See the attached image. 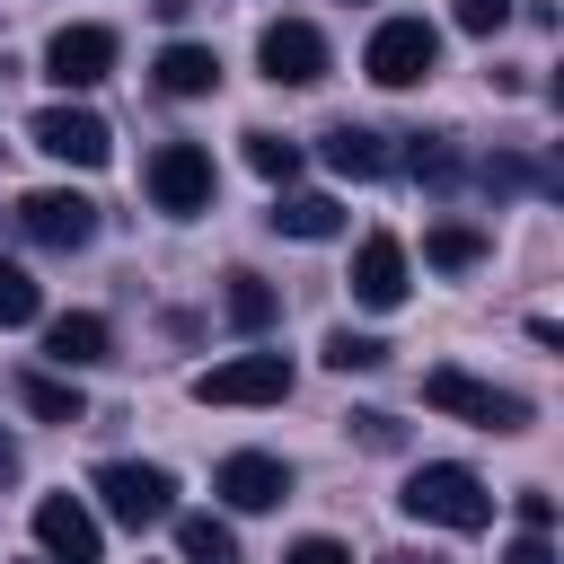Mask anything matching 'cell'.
<instances>
[{"mask_svg":"<svg viewBox=\"0 0 564 564\" xmlns=\"http://www.w3.org/2000/svg\"><path fill=\"white\" fill-rule=\"evenodd\" d=\"M397 502H405V520H423V529H494V494H485V476L458 467V458L414 467Z\"/></svg>","mask_w":564,"mask_h":564,"instance_id":"1","label":"cell"},{"mask_svg":"<svg viewBox=\"0 0 564 564\" xmlns=\"http://www.w3.org/2000/svg\"><path fill=\"white\" fill-rule=\"evenodd\" d=\"M423 405H432V414H458V423H476V432H529V397L485 388V379H467V370H423Z\"/></svg>","mask_w":564,"mask_h":564,"instance_id":"2","label":"cell"},{"mask_svg":"<svg viewBox=\"0 0 564 564\" xmlns=\"http://www.w3.org/2000/svg\"><path fill=\"white\" fill-rule=\"evenodd\" d=\"M97 502H106V520H123V529H159L167 502H176V476L150 467V458H106V467H97Z\"/></svg>","mask_w":564,"mask_h":564,"instance_id":"3","label":"cell"},{"mask_svg":"<svg viewBox=\"0 0 564 564\" xmlns=\"http://www.w3.org/2000/svg\"><path fill=\"white\" fill-rule=\"evenodd\" d=\"M432 62H441V35L423 18H379V35L361 44V70L379 88H414V79H432Z\"/></svg>","mask_w":564,"mask_h":564,"instance_id":"4","label":"cell"},{"mask_svg":"<svg viewBox=\"0 0 564 564\" xmlns=\"http://www.w3.org/2000/svg\"><path fill=\"white\" fill-rule=\"evenodd\" d=\"M203 405H282L291 397V361L282 352H238V361H212L194 379Z\"/></svg>","mask_w":564,"mask_h":564,"instance_id":"5","label":"cell"},{"mask_svg":"<svg viewBox=\"0 0 564 564\" xmlns=\"http://www.w3.org/2000/svg\"><path fill=\"white\" fill-rule=\"evenodd\" d=\"M150 203L159 212H176V220H194V212H212V150L203 141H167L159 159H150Z\"/></svg>","mask_w":564,"mask_h":564,"instance_id":"6","label":"cell"},{"mask_svg":"<svg viewBox=\"0 0 564 564\" xmlns=\"http://www.w3.org/2000/svg\"><path fill=\"white\" fill-rule=\"evenodd\" d=\"M256 62H264L273 88H317V79H326V35H317L308 18H282V26L256 35Z\"/></svg>","mask_w":564,"mask_h":564,"instance_id":"7","label":"cell"},{"mask_svg":"<svg viewBox=\"0 0 564 564\" xmlns=\"http://www.w3.org/2000/svg\"><path fill=\"white\" fill-rule=\"evenodd\" d=\"M35 150L62 159V167H106V159H115V132H106V115H88V106H44V115H35Z\"/></svg>","mask_w":564,"mask_h":564,"instance_id":"8","label":"cell"},{"mask_svg":"<svg viewBox=\"0 0 564 564\" xmlns=\"http://www.w3.org/2000/svg\"><path fill=\"white\" fill-rule=\"evenodd\" d=\"M18 229H26L35 247H62V256H70V247H88V238H97V203H88V194H70V185H44V194H26V203H18Z\"/></svg>","mask_w":564,"mask_h":564,"instance_id":"9","label":"cell"},{"mask_svg":"<svg viewBox=\"0 0 564 564\" xmlns=\"http://www.w3.org/2000/svg\"><path fill=\"white\" fill-rule=\"evenodd\" d=\"M212 494H220L229 511H273V502L291 494V467H282V458H264V449H238V458H220V467H212Z\"/></svg>","mask_w":564,"mask_h":564,"instance_id":"10","label":"cell"},{"mask_svg":"<svg viewBox=\"0 0 564 564\" xmlns=\"http://www.w3.org/2000/svg\"><path fill=\"white\" fill-rule=\"evenodd\" d=\"M35 546L53 564H97V511L79 494H44L35 502Z\"/></svg>","mask_w":564,"mask_h":564,"instance_id":"11","label":"cell"},{"mask_svg":"<svg viewBox=\"0 0 564 564\" xmlns=\"http://www.w3.org/2000/svg\"><path fill=\"white\" fill-rule=\"evenodd\" d=\"M106 70H115V26H62L44 44V79H62V88H97Z\"/></svg>","mask_w":564,"mask_h":564,"instance_id":"12","label":"cell"},{"mask_svg":"<svg viewBox=\"0 0 564 564\" xmlns=\"http://www.w3.org/2000/svg\"><path fill=\"white\" fill-rule=\"evenodd\" d=\"M352 300H361V308H397V300H405V247H397L388 229L352 247Z\"/></svg>","mask_w":564,"mask_h":564,"instance_id":"13","label":"cell"},{"mask_svg":"<svg viewBox=\"0 0 564 564\" xmlns=\"http://www.w3.org/2000/svg\"><path fill=\"white\" fill-rule=\"evenodd\" d=\"M44 352H53L62 370H88V361H115V326H106L97 308H70V317H53V326H44Z\"/></svg>","mask_w":564,"mask_h":564,"instance_id":"14","label":"cell"},{"mask_svg":"<svg viewBox=\"0 0 564 564\" xmlns=\"http://www.w3.org/2000/svg\"><path fill=\"white\" fill-rule=\"evenodd\" d=\"M159 88L167 97H212L220 88V53L212 44H167L159 53Z\"/></svg>","mask_w":564,"mask_h":564,"instance_id":"15","label":"cell"},{"mask_svg":"<svg viewBox=\"0 0 564 564\" xmlns=\"http://www.w3.org/2000/svg\"><path fill=\"white\" fill-rule=\"evenodd\" d=\"M326 167H335V176H388V141H379L370 123H335V132H326Z\"/></svg>","mask_w":564,"mask_h":564,"instance_id":"16","label":"cell"},{"mask_svg":"<svg viewBox=\"0 0 564 564\" xmlns=\"http://www.w3.org/2000/svg\"><path fill=\"white\" fill-rule=\"evenodd\" d=\"M220 308H229V326H238V335H264V326L282 317V291H273L264 273H229V291H220Z\"/></svg>","mask_w":564,"mask_h":564,"instance_id":"17","label":"cell"},{"mask_svg":"<svg viewBox=\"0 0 564 564\" xmlns=\"http://www.w3.org/2000/svg\"><path fill=\"white\" fill-rule=\"evenodd\" d=\"M273 229H282V238H335V229H344V203H335V194H282V203H273Z\"/></svg>","mask_w":564,"mask_h":564,"instance_id":"18","label":"cell"},{"mask_svg":"<svg viewBox=\"0 0 564 564\" xmlns=\"http://www.w3.org/2000/svg\"><path fill=\"white\" fill-rule=\"evenodd\" d=\"M18 397H26V414H44V423H88V397H79L70 379H53V370H18Z\"/></svg>","mask_w":564,"mask_h":564,"instance_id":"19","label":"cell"},{"mask_svg":"<svg viewBox=\"0 0 564 564\" xmlns=\"http://www.w3.org/2000/svg\"><path fill=\"white\" fill-rule=\"evenodd\" d=\"M176 555H185V564H238V538H229V520L185 511V520H176Z\"/></svg>","mask_w":564,"mask_h":564,"instance_id":"20","label":"cell"},{"mask_svg":"<svg viewBox=\"0 0 564 564\" xmlns=\"http://www.w3.org/2000/svg\"><path fill=\"white\" fill-rule=\"evenodd\" d=\"M247 167H256L264 185H291V176H300V141H282V132H247Z\"/></svg>","mask_w":564,"mask_h":564,"instance_id":"21","label":"cell"},{"mask_svg":"<svg viewBox=\"0 0 564 564\" xmlns=\"http://www.w3.org/2000/svg\"><path fill=\"white\" fill-rule=\"evenodd\" d=\"M423 256H432V264H441V273H467V264H476V256H485V238H476V229H467V220H441V229H432V238H423Z\"/></svg>","mask_w":564,"mask_h":564,"instance_id":"22","label":"cell"},{"mask_svg":"<svg viewBox=\"0 0 564 564\" xmlns=\"http://www.w3.org/2000/svg\"><path fill=\"white\" fill-rule=\"evenodd\" d=\"M35 308H44V291H35V273L0 256V326H35Z\"/></svg>","mask_w":564,"mask_h":564,"instance_id":"23","label":"cell"},{"mask_svg":"<svg viewBox=\"0 0 564 564\" xmlns=\"http://www.w3.org/2000/svg\"><path fill=\"white\" fill-rule=\"evenodd\" d=\"M388 361V344L379 335H352V326H335L326 335V370H379Z\"/></svg>","mask_w":564,"mask_h":564,"instance_id":"24","label":"cell"},{"mask_svg":"<svg viewBox=\"0 0 564 564\" xmlns=\"http://www.w3.org/2000/svg\"><path fill=\"white\" fill-rule=\"evenodd\" d=\"M405 167H414V176H423V185H458V150H449V141H441V132H432V141H423V132H414V150H405Z\"/></svg>","mask_w":564,"mask_h":564,"instance_id":"25","label":"cell"},{"mask_svg":"<svg viewBox=\"0 0 564 564\" xmlns=\"http://www.w3.org/2000/svg\"><path fill=\"white\" fill-rule=\"evenodd\" d=\"M352 441L361 449H405V423L397 414H352Z\"/></svg>","mask_w":564,"mask_h":564,"instance_id":"26","label":"cell"},{"mask_svg":"<svg viewBox=\"0 0 564 564\" xmlns=\"http://www.w3.org/2000/svg\"><path fill=\"white\" fill-rule=\"evenodd\" d=\"M449 18H458L467 35H494V26L511 18V0H449Z\"/></svg>","mask_w":564,"mask_h":564,"instance_id":"27","label":"cell"},{"mask_svg":"<svg viewBox=\"0 0 564 564\" xmlns=\"http://www.w3.org/2000/svg\"><path fill=\"white\" fill-rule=\"evenodd\" d=\"M282 564H352V555H344V546H335V538H300V546H291V555H282Z\"/></svg>","mask_w":564,"mask_h":564,"instance_id":"28","label":"cell"},{"mask_svg":"<svg viewBox=\"0 0 564 564\" xmlns=\"http://www.w3.org/2000/svg\"><path fill=\"white\" fill-rule=\"evenodd\" d=\"M520 529H555V494L529 485V494H520Z\"/></svg>","mask_w":564,"mask_h":564,"instance_id":"29","label":"cell"},{"mask_svg":"<svg viewBox=\"0 0 564 564\" xmlns=\"http://www.w3.org/2000/svg\"><path fill=\"white\" fill-rule=\"evenodd\" d=\"M502 564H555V546H546V529H529V538H511V555Z\"/></svg>","mask_w":564,"mask_h":564,"instance_id":"30","label":"cell"},{"mask_svg":"<svg viewBox=\"0 0 564 564\" xmlns=\"http://www.w3.org/2000/svg\"><path fill=\"white\" fill-rule=\"evenodd\" d=\"M18 467H26V458H18V441L0 432V485H18Z\"/></svg>","mask_w":564,"mask_h":564,"instance_id":"31","label":"cell"},{"mask_svg":"<svg viewBox=\"0 0 564 564\" xmlns=\"http://www.w3.org/2000/svg\"><path fill=\"white\" fill-rule=\"evenodd\" d=\"M397 564H432V555H397Z\"/></svg>","mask_w":564,"mask_h":564,"instance_id":"32","label":"cell"}]
</instances>
